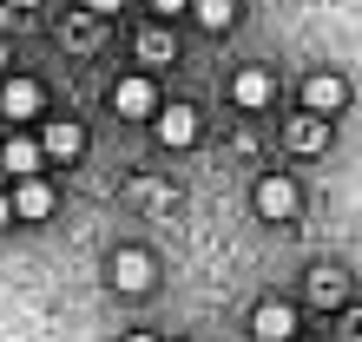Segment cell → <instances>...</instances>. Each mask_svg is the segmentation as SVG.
I'll return each mask as SVG.
<instances>
[{"label":"cell","instance_id":"cell-17","mask_svg":"<svg viewBox=\"0 0 362 342\" xmlns=\"http://www.w3.org/2000/svg\"><path fill=\"white\" fill-rule=\"evenodd\" d=\"M86 7H93V13H119L125 0H86Z\"/></svg>","mask_w":362,"mask_h":342},{"label":"cell","instance_id":"cell-1","mask_svg":"<svg viewBox=\"0 0 362 342\" xmlns=\"http://www.w3.org/2000/svg\"><path fill=\"white\" fill-rule=\"evenodd\" d=\"M250 336H257V342H296V309L290 303H257Z\"/></svg>","mask_w":362,"mask_h":342},{"label":"cell","instance_id":"cell-9","mask_svg":"<svg viewBox=\"0 0 362 342\" xmlns=\"http://www.w3.org/2000/svg\"><path fill=\"white\" fill-rule=\"evenodd\" d=\"M230 93H238V105H250V112H257V105H270L276 79H270L264 66H250V73H238V86H230Z\"/></svg>","mask_w":362,"mask_h":342},{"label":"cell","instance_id":"cell-6","mask_svg":"<svg viewBox=\"0 0 362 342\" xmlns=\"http://www.w3.org/2000/svg\"><path fill=\"white\" fill-rule=\"evenodd\" d=\"M257 211H264L270 224H284L290 211H296V184H290V178H264V184H257Z\"/></svg>","mask_w":362,"mask_h":342},{"label":"cell","instance_id":"cell-4","mask_svg":"<svg viewBox=\"0 0 362 342\" xmlns=\"http://www.w3.org/2000/svg\"><path fill=\"white\" fill-rule=\"evenodd\" d=\"M47 211H53V184H47V178H20V184H13V218L40 224Z\"/></svg>","mask_w":362,"mask_h":342},{"label":"cell","instance_id":"cell-13","mask_svg":"<svg viewBox=\"0 0 362 342\" xmlns=\"http://www.w3.org/2000/svg\"><path fill=\"white\" fill-rule=\"evenodd\" d=\"M191 13H198V27H211V33H224L230 20H238V7H230V0H191Z\"/></svg>","mask_w":362,"mask_h":342},{"label":"cell","instance_id":"cell-14","mask_svg":"<svg viewBox=\"0 0 362 342\" xmlns=\"http://www.w3.org/2000/svg\"><path fill=\"white\" fill-rule=\"evenodd\" d=\"M139 53L145 59H172V33H165V27H145L139 33Z\"/></svg>","mask_w":362,"mask_h":342},{"label":"cell","instance_id":"cell-10","mask_svg":"<svg viewBox=\"0 0 362 342\" xmlns=\"http://www.w3.org/2000/svg\"><path fill=\"white\" fill-rule=\"evenodd\" d=\"M40 158H47V152H40L33 138H7V152H0V165H7L13 178H33V171H40Z\"/></svg>","mask_w":362,"mask_h":342},{"label":"cell","instance_id":"cell-2","mask_svg":"<svg viewBox=\"0 0 362 342\" xmlns=\"http://www.w3.org/2000/svg\"><path fill=\"white\" fill-rule=\"evenodd\" d=\"M112 112H125V119H152V112H158L152 79H119V86H112Z\"/></svg>","mask_w":362,"mask_h":342},{"label":"cell","instance_id":"cell-15","mask_svg":"<svg viewBox=\"0 0 362 342\" xmlns=\"http://www.w3.org/2000/svg\"><path fill=\"white\" fill-rule=\"evenodd\" d=\"M290 145H296V152H316V145H323V119H303V125H290Z\"/></svg>","mask_w":362,"mask_h":342},{"label":"cell","instance_id":"cell-11","mask_svg":"<svg viewBox=\"0 0 362 342\" xmlns=\"http://www.w3.org/2000/svg\"><path fill=\"white\" fill-rule=\"evenodd\" d=\"M310 296H316V303H323V309H336V303H343V296H349V276L323 264V270L310 276Z\"/></svg>","mask_w":362,"mask_h":342},{"label":"cell","instance_id":"cell-18","mask_svg":"<svg viewBox=\"0 0 362 342\" xmlns=\"http://www.w3.org/2000/svg\"><path fill=\"white\" fill-rule=\"evenodd\" d=\"M7 218H13V198H7V191H0V230H7Z\"/></svg>","mask_w":362,"mask_h":342},{"label":"cell","instance_id":"cell-12","mask_svg":"<svg viewBox=\"0 0 362 342\" xmlns=\"http://www.w3.org/2000/svg\"><path fill=\"white\" fill-rule=\"evenodd\" d=\"M112 283H119V290H145V283H152V264H145L139 250H125L119 264H112Z\"/></svg>","mask_w":362,"mask_h":342},{"label":"cell","instance_id":"cell-16","mask_svg":"<svg viewBox=\"0 0 362 342\" xmlns=\"http://www.w3.org/2000/svg\"><path fill=\"white\" fill-rule=\"evenodd\" d=\"M152 7H158V13H185L191 0H152Z\"/></svg>","mask_w":362,"mask_h":342},{"label":"cell","instance_id":"cell-7","mask_svg":"<svg viewBox=\"0 0 362 342\" xmlns=\"http://www.w3.org/2000/svg\"><path fill=\"white\" fill-rule=\"evenodd\" d=\"M40 152H47V158H79V152H86V132H79L73 119H53L47 138H40Z\"/></svg>","mask_w":362,"mask_h":342},{"label":"cell","instance_id":"cell-5","mask_svg":"<svg viewBox=\"0 0 362 342\" xmlns=\"http://www.w3.org/2000/svg\"><path fill=\"white\" fill-rule=\"evenodd\" d=\"M152 132H158V145H191L198 138V112H191V105H165L152 119Z\"/></svg>","mask_w":362,"mask_h":342},{"label":"cell","instance_id":"cell-8","mask_svg":"<svg viewBox=\"0 0 362 342\" xmlns=\"http://www.w3.org/2000/svg\"><path fill=\"white\" fill-rule=\"evenodd\" d=\"M0 112H7V119H33L40 112V86L33 79H7V86H0Z\"/></svg>","mask_w":362,"mask_h":342},{"label":"cell","instance_id":"cell-3","mask_svg":"<svg viewBox=\"0 0 362 342\" xmlns=\"http://www.w3.org/2000/svg\"><path fill=\"white\" fill-rule=\"evenodd\" d=\"M343 99H349V86L336 79V73H310L303 79V105H310L316 119H323V112H343Z\"/></svg>","mask_w":362,"mask_h":342}]
</instances>
